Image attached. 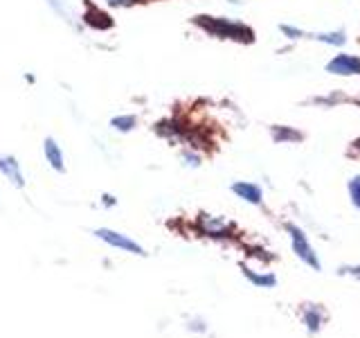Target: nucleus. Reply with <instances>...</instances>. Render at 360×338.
I'll return each mask as SVG.
<instances>
[{"label": "nucleus", "instance_id": "nucleus-1", "mask_svg": "<svg viewBox=\"0 0 360 338\" xmlns=\"http://www.w3.org/2000/svg\"><path fill=\"white\" fill-rule=\"evenodd\" d=\"M196 23L207 30L212 37H223V39H234V41H245L250 43L252 41V30L241 25V23H234V20H228V18H214V16H198Z\"/></svg>", "mask_w": 360, "mask_h": 338}, {"label": "nucleus", "instance_id": "nucleus-2", "mask_svg": "<svg viewBox=\"0 0 360 338\" xmlns=\"http://www.w3.org/2000/svg\"><path fill=\"white\" fill-rule=\"evenodd\" d=\"M286 232H288V239H290V248H292V253L297 255V259H302V262L307 266H311L313 270H322L318 253H315V248L311 246L307 232H304L295 223H286Z\"/></svg>", "mask_w": 360, "mask_h": 338}, {"label": "nucleus", "instance_id": "nucleus-3", "mask_svg": "<svg viewBox=\"0 0 360 338\" xmlns=\"http://www.w3.org/2000/svg\"><path fill=\"white\" fill-rule=\"evenodd\" d=\"M95 237H97V239L104 242V244L112 246V248H120V251H124V253H131V255H138V257H144V255H146V251H144V248H142L138 242H133L131 237L122 234V232H117V230L97 228V230H95Z\"/></svg>", "mask_w": 360, "mask_h": 338}, {"label": "nucleus", "instance_id": "nucleus-4", "mask_svg": "<svg viewBox=\"0 0 360 338\" xmlns=\"http://www.w3.org/2000/svg\"><path fill=\"white\" fill-rule=\"evenodd\" d=\"M198 228L205 237H212V239H228V237L234 234V223L223 217H210V214H200Z\"/></svg>", "mask_w": 360, "mask_h": 338}, {"label": "nucleus", "instance_id": "nucleus-5", "mask_svg": "<svg viewBox=\"0 0 360 338\" xmlns=\"http://www.w3.org/2000/svg\"><path fill=\"white\" fill-rule=\"evenodd\" d=\"M324 70L331 75H340V77H356V75H360V56L340 52L324 65Z\"/></svg>", "mask_w": 360, "mask_h": 338}, {"label": "nucleus", "instance_id": "nucleus-6", "mask_svg": "<svg viewBox=\"0 0 360 338\" xmlns=\"http://www.w3.org/2000/svg\"><path fill=\"white\" fill-rule=\"evenodd\" d=\"M302 325L304 330L309 334H320V330L324 327V320H326V311L322 304H313V302H307L302 307Z\"/></svg>", "mask_w": 360, "mask_h": 338}, {"label": "nucleus", "instance_id": "nucleus-7", "mask_svg": "<svg viewBox=\"0 0 360 338\" xmlns=\"http://www.w3.org/2000/svg\"><path fill=\"white\" fill-rule=\"evenodd\" d=\"M230 189L241 201L250 203V206H262V203H264V189L259 187L257 183H248V180H236V183H232Z\"/></svg>", "mask_w": 360, "mask_h": 338}, {"label": "nucleus", "instance_id": "nucleus-8", "mask_svg": "<svg viewBox=\"0 0 360 338\" xmlns=\"http://www.w3.org/2000/svg\"><path fill=\"white\" fill-rule=\"evenodd\" d=\"M0 174H5L11 185L25 187V178H22L20 165L14 156H0Z\"/></svg>", "mask_w": 360, "mask_h": 338}, {"label": "nucleus", "instance_id": "nucleus-9", "mask_svg": "<svg viewBox=\"0 0 360 338\" xmlns=\"http://www.w3.org/2000/svg\"><path fill=\"white\" fill-rule=\"evenodd\" d=\"M241 270H243V275L248 277V282L255 284L257 289H273V287H277V277L273 273H259V270L250 268L248 264H241Z\"/></svg>", "mask_w": 360, "mask_h": 338}, {"label": "nucleus", "instance_id": "nucleus-10", "mask_svg": "<svg viewBox=\"0 0 360 338\" xmlns=\"http://www.w3.org/2000/svg\"><path fill=\"white\" fill-rule=\"evenodd\" d=\"M43 151H45V158H48V163L52 169H56V172H65V163H63V154L59 149V144H56L54 138H45L43 142Z\"/></svg>", "mask_w": 360, "mask_h": 338}, {"label": "nucleus", "instance_id": "nucleus-11", "mask_svg": "<svg viewBox=\"0 0 360 338\" xmlns=\"http://www.w3.org/2000/svg\"><path fill=\"white\" fill-rule=\"evenodd\" d=\"M270 135H273V140L277 144H286V142H300L304 135L295 129L290 127H284V124H275L273 129H270Z\"/></svg>", "mask_w": 360, "mask_h": 338}, {"label": "nucleus", "instance_id": "nucleus-12", "mask_svg": "<svg viewBox=\"0 0 360 338\" xmlns=\"http://www.w3.org/2000/svg\"><path fill=\"white\" fill-rule=\"evenodd\" d=\"M135 124H138L135 115H117V118H112V120H110V127L115 129V131H122V133L133 131V129H135Z\"/></svg>", "mask_w": 360, "mask_h": 338}, {"label": "nucleus", "instance_id": "nucleus-13", "mask_svg": "<svg viewBox=\"0 0 360 338\" xmlns=\"http://www.w3.org/2000/svg\"><path fill=\"white\" fill-rule=\"evenodd\" d=\"M313 39L320 43H329V45H342L347 41V34L345 32H322V34H313Z\"/></svg>", "mask_w": 360, "mask_h": 338}, {"label": "nucleus", "instance_id": "nucleus-14", "mask_svg": "<svg viewBox=\"0 0 360 338\" xmlns=\"http://www.w3.org/2000/svg\"><path fill=\"white\" fill-rule=\"evenodd\" d=\"M347 192H349V199H352V206L356 210H360V174L349 180V183H347Z\"/></svg>", "mask_w": 360, "mask_h": 338}, {"label": "nucleus", "instance_id": "nucleus-15", "mask_svg": "<svg viewBox=\"0 0 360 338\" xmlns=\"http://www.w3.org/2000/svg\"><path fill=\"white\" fill-rule=\"evenodd\" d=\"M281 30V34H286V39H292V41H297V39H304L307 34H304L300 27H290V25H281L279 27Z\"/></svg>", "mask_w": 360, "mask_h": 338}, {"label": "nucleus", "instance_id": "nucleus-16", "mask_svg": "<svg viewBox=\"0 0 360 338\" xmlns=\"http://www.w3.org/2000/svg\"><path fill=\"white\" fill-rule=\"evenodd\" d=\"M187 330L189 332H196V334H205L207 332V325H205V320H200V318H194L189 325H187Z\"/></svg>", "mask_w": 360, "mask_h": 338}, {"label": "nucleus", "instance_id": "nucleus-17", "mask_svg": "<svg viewBox=\"0 0 360 338\" xmlns=\"http://www.w3.org/2000/svg\"><path fill=\"white\" fill-rule=\"evenodd\" d=\"M338 273L340 275H349V277H356V280H360V266H340L338 268Z\"/></svg>", "mask_w": 360, "mask_h": 338}, {"label": "nucleus", "instance_id": "nucleus-18", "mask_svg": "<svg viewBox=\"0 0 360 338\" xmlns=\"http://www.w3.org/2000/svg\"><path fill=\"white\" fill-rule=\"evenodd\" d=\"M108 5H112V7H129V5H133L135 0H106Z\"/></svg>", "mask_w": 360, "mask_h": 338}, {"label": "nucleus", "instance_id": "nucleus-19", "mask_svg": "<svg viewBox=\"0 0 360 338\" xmlns=\"http://www.w3.org/2000/svg\"><path fill=\"white\" fill-rule=\"evenodd\" d=\"M104 203H106V206H115V199H112V196H104Z\"/></svg>", "mask_w": 360, "mask_h": 338}]
</instances>
